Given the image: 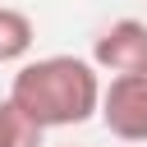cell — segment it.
Returning a JSON list of instances; mask_svg holds the SVG:
<instances>
[{"instance_id":"obj_1","label":"cell","mask_w":147,"mask_h":147,"mask_svg":"<svg viewBox=\"0 0 147 147\" xmlns=\"http://www.w3.org/2000/svg\"><path fill=\"white\" fill-rule=\"evenodd\" d=\"M101 69L83 55H41V60H23L9 96L41 119L46 129H74L101 115Z\"/></svg>"},{"instance_id":"obj_2","label":"cell","mask_w":147,"mask_h":147,"mask_svg":"<svg viewBox=\"0 0 147 147\" xmlns=\"http://www.w3.org/2000/svg\"><path fill=\"white\" fill-rule=\"evenodd\" d=\"M96 119L119 142H147V64L133 74H110Z\"/></svg>"},{"instance_id":"obj_3","label":"cell","mask_w":147,"mask_h":147,"mask_svg":"<svg viewBox=\"0 0 147 147\" xmlns=\"http://www.w3.org/2000/svg\"><path fill=\"white\" fill-rule=\"evenodd\" d=\"M92 64L101 74H133L147 64V23L142 18H115L92 41Z\"/></svg>"},{"instance_id":"obj_4","label":"cell","mask_w":147,"mask_h":147,"mask_svg":"<svg viewBox=\"0 0 147 147\" xmlns=\"http://www.w3.org/2000/svg\"><path fill=\"white\" fill-rule=\"evenodd\" d=\"M32 41H37V23L23 9L0 5V64H23Z\"/></svg>"},{"instance_id":"obj_5","label":"cell","mask_w":147,"mask_h":147,"mask_svg":"<svg viewBox=\"0 0 147 147\" xmlns=\"http://www.w3.org/2000/svg\"><path fill=\"white\" fill-rule=\"evenodd\" d=\"M0 147H46V124L32 119L14 96L0 101Z\"/></svg>"},{"instance_id":"obj_6","label":"cell","mask_w":147,"mask_h":147,"mask_svg":"<svg viewBox=\"0 0 147 147\" xmlns=\"http://www.w3.org/2000/svg\"><path fill=\"white\" fill-rule=\"evenodd\" d=\"M129 147H147V142H129Z\"/></svg>"}]
</instances>
